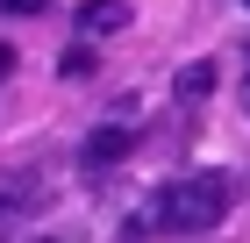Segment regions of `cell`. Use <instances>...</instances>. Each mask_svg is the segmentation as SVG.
Segmentation results:
<instances>
[{
    "label": "cell",
    "instance_id": "8",
    "mask_svg": "<svg viewBox=\"0 0 250 243\" xmlns=\"http://www.w3.org/2000/svg\"><path fill=\"white\" fill-rule=\"evenodd\" d=\"M243 7H250V0H243Z\"/></svg>",
    "mask_w": 250,
    "mask_h": 243
},
{
    "label": "cell",
    "instance_id": "5",
    "mask_svg": "<svg viewBox=\"0 0 250 243\" xmlns=\"http://www.w3.org/2000/svg\"><path fill=\"white\" fill-rule=\"evenodd\" d=\"M172 93H179V100H208V93H214V57H193V65H179Z\"/></svg>",
    "mask_w": 250,
    "mask_h": 243
},
{
    "label": "cell",
    "instance_id": "7",
    "mask_svg": "<svg viewBox=\"0 0 250 243\" xmlns=\"http://www.w3.org/2000/svg\"><path fill=\"white\" fill-rule=\"evenodd\" d=\"M7 65H15V50H0V72H7Z\"/></svg>",
    "mask_w": 250,
    "mask_h": 243
},
{
    "label": "cell",
    "instance_id": "1",
    "mask_svg": "<svg viewBox=\"0 0 250 243\" xmlns=\"http://www.w3.org/2000/svg\"><path fill=\"white\" fill-rule=\"evenodd\" d=\"M229 207H236V179L229 172H186V179H172L165 193H150V207H143L136 229H157V236H208V229L229 222Z\"/></svg>",
    "mask_w": 250,
    "mask_h": 243
},
{
    "label": "cell",
    "instance_id": "6",
    "mask_svg": "<svg viewBox=\"0 0 250 243\" xmlns=\"http://www.w3.org/2000/svg\"><path fill=\"white\" fill-rule=\"evenodd\" d=\"M50 0H0V15H43Z\"/></svg>",
    "mask_w": 250,
    "mask_h": 243
},
{
    "label": "cell",
    "instance_id": "3",
    "mask_svg": "<svg viewBox=\"0 0 250 243\" xmlns=\"http://www.w3.org/2000/svg\"><path fill=\"white\" fill-rule=\"evenodd\" d=\"M129 29V0H86L79 7V36H115Z\"/></svg>",
    "mask_w": 250,
    "mask_h": 243
},
{
    "label": "cell",
    "instance_id": "2",
    "mask_svg": "<svg viewBox=\"0 0 250 243\" xmlns=\"http://www.w3.org/2000/svg\"><path fill=\"white\" fill-rule=\"evenodd\" d=\"M129 143H136V136L122 129V122H107V129H93L86 143H79V165H86V172H107V165L129 157Z\"/></svg>",
    "mask_w": 250,
    "mask_h": 243
},
{
    "label": "cell",
    "instance_id": "4",
    "mask_svg": "<svg viewBox=\"0 0 250 243\" xmlns=\"http://www.w3.org/2000/svg\"><path fill=\"white\" fill-rule=\"evenodd\" d=\"M21 215H36V179H0V229H15Z\"/></svg>",
    "mask_w": 250,
    "mask_h": 243
}]
</instances>
